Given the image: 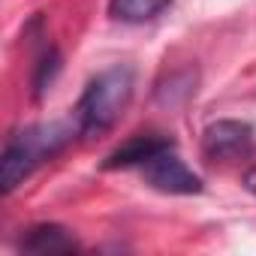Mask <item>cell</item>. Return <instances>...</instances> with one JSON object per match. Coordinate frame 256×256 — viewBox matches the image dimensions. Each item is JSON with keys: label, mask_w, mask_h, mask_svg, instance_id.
Masks as SVG:
<instances>
[{"label": "cell", "mask_w": 256, "mask_h": 256, "mask_svg": "<svg viewBox=\"0 0 256 256\" xmlns=\"http://www.w3.org/2000/svg\"><path fill=\"white\" fill-rule=\"evenodd\" d=\"M142 175H145V184L160 190V193H169V196H193V193H202V178L196 172H190L184 166V160H178L169 151L157 154L154 160H148L142 166Z\"/></svg>", "instance_id": "cell-4"}, {"label": "cell", "mask_w": 256, "mask_h": 256, "mask_svg": "<svg viewBox=\"0 0 256 256\" xmlns=\"http://www.w3.org/2000/svg\"><path fill=\"white\" fill-rule=\"evenodd\" d=\"M253 148V126L247 120H217L202 133V154L214 163H232Z\"/></svg>", "instance_id": "cell-3"}, {"label": "cell", "mask_w": 256, "mask_h": 256, "mask_svg": "<svg viewBox=\"0 0 256 256\" xmlns=\"http://www.w3.org/2000/svg\"><path fill=\"white\" fill-rule=\"evenodd\" d=\"M172 148V139H166V136H154V133H142V136H133V139H126L120 148H114L108 157H106V163H102V169H130V166H145L148 160H154L157 154H163V151H169Z\"/></svg>", "instance_id": "cell-5"}, {"label": "cell", "mask_w": 256, "mask_h": 256, "mask_svg": "<svg viewBox=\"0 0 256 256\" xmlns=\"http://www.w3.org/2000/svg\"><path fill=\"white\" fill-rule=\"evenodd\" d=\"M172 0H108V16L126 24H142L157 18Z\"/></svg>", "instance_id": "cell-7"}, {"label": "cell", "mask_w": 256, "mask_h": 256, "mask_svg": "<svg viewBox=\"0 0 256 256\" xmlns=\"http://www.w3.org/2000/svg\"><path fill=\"white\" fill-rule=\"evenodd\" d=\"M58 66H60V58H58V52H46L42 58H40V64H36V72H34V94L40 96L48 84H52V78H54V72H58Z\"/></svg>", "instance_id": "cell-8"}, {"label": "cell", "mask_w": 256, "mask_h": 256, "mask_svg": "<svg viewBox=\"0 0 256 256\" xmlns=\"http://www.w3.org/2000/svg\"><path fill=\"white\" fill-rule=\"evenodd\" d=\"M241 184H244V190H247V193H253V196H256V166L244 172V178H241Z\"/></svg>", "instance_id": "cell-9"}, {"label": "cell", "mask_w": 256, "mask_h": 256, "mask_svg": "<svg viewBox=\"0 0 256 256\" xmlns=\"http://www.w3.org/2000/svg\"><path fill=\"white\" fill-rule=\"evenodd\" d=\"M70 133L60 124H40V126H28L24 133H16L6 139L4 145V157H0V190L4 196H10L18 184H24V178L48 157H54L64 145H66Z\"/></svg>", "instance_id": "cell-2"}, {"label": "cell", "mask_w": 256, "mask_h": 256, "mask_svg": "<svg viewBox=\"0 0 256 256\" xmlns=\"http://www.w3.org/2000/svg\"><path fill=\"white\" fill-rule=\"evenodd\" d=\"M22 250H28V253H72V250H78V241L72 238L70 229H64L58 223H36L24 232Z\"/></svg>", "instance_id": "cell-6"}, {"label": "cell", "mask_w": 256, "mask_h": 256, "mask_svg": "<svg viewBox=\"0 0 256 256\" xmlns=\"http://www.w3.org/2000/svg\"><path fill=\"white\" fill-rule=\"evenodd\" d=\"M133 84H136V76H133V66H126V64H114L102 70L96 78H90L76 102L78 133L88 139L108 133L118 124V118L124 114V108L130 106Z\"/></svg>", "instance_id": "cell-1"}]
</instances>
